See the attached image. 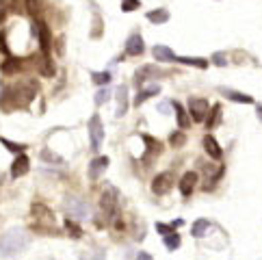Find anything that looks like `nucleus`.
<instances>
[{
  "mask_svg": "<svg viewBox=\"0 0 262 260\" xmlns=\"http://www.w3.org/2000/svg\"><path fill=\"white\" fill-rule=\"evenodd\" d=\"M35 96H37V85L31 80H22L13 87H9V89L4 91V96H0V106H2L4 111L24 109V106H28L33 102Z\"/></svg>",
  "mask_w": 262,
  "mask_h": 260,
  "instance_id": "obj_1",
  "label": "nucleus"
},
{
  "mask_svg": "<svg viewBox=\"0 0 262 260\" xmlns=\"http://www.w3.org/2000/svg\"><path fill=\"white\" fill-rule=\"evenodd\" d=\"M28 236L22 230H9L7 234L0 236V256H15L26 250Z\"/></svg>",
  "mask_w": 262,
  "mask_h": 260,
  "instance_id": "obj_2",
  "label": "nucleus"
},
{
  "mask_svg": "<svg viewBox=\"0 0 262 260\" xmlns=\"http://www.w3.org/2000/svg\"><path fill=\"white\" fill-rule=\"evenodd\" d=\"M100 208H102L104 215V223H109L113 219H117V189L106 187V191L102 193V199H100Z\"/></svg>",
  "mask_w": 262,
  "mask_h": 260,
  "instance_id": "obj_3",
  "label": "nucleus"
},
{
  "mask_svg": "<svg viewBox=\"0 0 262 260\" xmlns=\"http://www.w3.org/2000/svg\"><path fill=\"white\" fill-rule=\"evenodd\" d=\"M89 141H91V150H100L102 145V139H104V126H102V120L100 115L95 113L91 120H89Z\"/></svg>",
  "mask_w": 262,
  "mask_h": 260,
  "instance_id": "obj_4",
  "label": "nucleus"
},
{
  "mask_svg": "<svg viewBox=\"0 0 262 260\" xmlns=\"http://www.w3.org/2000/svg\"><path fill=\"white\" fill-rule=\"evenodd\" d=\"M208 113H210V106L204 98H191L189 100V115L193 122H206Z\"/></svg>",
  "mask_w": 262,
  "mask_h": 260,
  "instance_id": "obj_5",
  "label": "nucleus"
},
{
  "mask_svg": "<svg viewBox=\"0 0 262 260\" xmlns=\"http://www.w3.org/2000/svg\"><path fill=\"white\" fill-rule=\"evenodd\" d=\"M65 210L69 212V217H74V219H78V221L89 217V204H85L82 199H76V197L65 199Z\"/></svg>",
  "mask_w": 262,
  "mask_h": 260,
  "instance_id": "obj_6",
  "label": "nucleus"
},
{
  "mask_svg": "<svg viewBox=\"0 0 262 260\" xmlns=\"http://www.w3.org/2000/svg\"><path fill=\"white\" fill-rule=\"evenodd\" d=\"M171 187H174V176H171V171H163V174H158L156 178H154V182H152V191L156 195L169 193Z\"/></svg>",
  "mask_w": 262,
  "mask_h": 260,
  "instance_id": "obj_7",
  "label": "nucleus"
},
{
  "mask_svg": "<svg viewBox=\"0 0 262 260\" xmlns=\"http://www.w3.org/2000/svg\"><path fill=\"white\" fill-rule=\"evenodd\" d=\"M31 210H33V217L37 219V228L41 226V223H55V215H52V210L48 208L46 204L37 202V204L31 206Z\"/></svg>",
  "mask_w": 262,
  "mask_h": 260,
  "instance_id": "obj_8",
  "label": "nucleus"
},
{
  "mask_svg": "<svg viewBox=\"0 0 262 260\" xmlns=\"http://www.w3.org/2000/svg\"><path fill=\"white\" fill-rule=\"evenodd\" d=\"M35 35H37V39H39L41 52L48 55V50H50V28H48L46 22H37V24H35Z\"/></svg>",
  "mask_w": 262,
  "mask_h": 260,
  "instance_id": "obj_9",
  "label": "nucleus"
},
{
  "mask_svg": "<svg viewBox=\"0 0 262 260\" xmlns=\"http://www.w3.org/2000/svg\"><path fill=\"white\" fill-rule=\"evenodd\" d=\"M31 169V161H28L26 154H17V158L11 165V178H22V176L28 174Z\"/></svg>",
  "mask_w": 262,
  "mask_h": 260,
  "instance_id": "obj_10",
  "label": "nucleus"
},
{
  "mask_svg": "<svg viewBox=\"0 0 262 260\" xmlns=\"http://www.w3.org/2000/svg\"><path fill=\"white\" fill-rule=\"evenodd\" d=\"M145 52V46H143V37L139 33H134V35H130L128 41H126V55L130 57H139Z\"/></svg>",
  "mask_w": 262,
  "mask_h": 260,
  "instance_id": "obj_11",
  "label": "nucleus"
},
{
  "mask_svg": "<svg viewBox=\"0 0 262 260\" xmlns=\"http://www.w3.org/2000/svg\"><path fill=\"white\" fill-rule=\"evenodd\" d=\"M204 150H206V154L214 158V161H219V158L223 156V150H221V145L217 143V139L212 137V134H206L204 137Z\"/></svg>",
  "mask_w": 262,
  "mask_h": 260,
  "instance_id": "obj_12",
  "label": "nucleus"
},
{
  "mask_svg": "<svg viewBox=\"0 0 262 260\" xmlns=\"http://www.w3.org/2000/svg\"><path fill=\"white\" fill-rule=\"evenodd\" d=\"M195 185H197V174H195V171H187V174L182 176V180H180V193L184 195V197H189V195L193 193Z\"/></svg>",
  "mask_w": 262,
  "mask_h": 260,
  "instance_id": "obj_13",
  "label": "nucleus"
},
{
  "mask_svg": "<svg viewBox=\"0 0 262 260\" xmlns=\"http://www.w3.org/2000/svg\"><path fill=\"white\" fill-rule=\"evenodd\" d=\"M106 167H109V158H106V156L93 158V161L89 163V178H91V180H98L100 174H102Z\"/></svg>",
  "mask_w": 262,
  "mask_h": 260,
  "instance_id": "obj_14",
  "label": "nucleus"
},
{
  "mask_svg": "<svg viewBox=\"0 0 262 260\" xmlns=\"http://www.w3.org/2000/svg\"><path fill=\"white\" fill-rule=\"evenodd\" d=\"M152 76H163V72H160L156 65H143L141 69H136V74H134V82H136V85H141L143 80L152 78Z\"/></svg>",
  "mask_w": 262,
  "mask_h": 260,
  "instance_id": "obj_15",
  "label": "nucleus"
},
{
  "mask_svg": "<svg viewBox=\"0 0 262 260\" xmlns=\"http://www.w3.org/2000/svg\"><path fill=\"white\" fill-rule=\"evenodd\" d=\"M223 93L228 100H232V102H241V104H254V98L247 96V93H241V91H234V89H228V87H221L219 89Z\"/></svg>",
  "mask_w": 262,
  "mask_h": 260,
  "instance_id": "obj_16",
  "label": "nucleus"
},
{
  "mask_svg": "<svg viewBox=\"0 0 262 260\" xmlns=\"http://www.w3.org/2000/svg\"><path fill=\"white\" fill-rule=\"evenodd\" d=\"M128 111V87L119 85L117 87V117H124Z\"/></svg>",
  "mask_w": 262,
  "mask_h": 260,
  "instance_id": "obj_17",
  "label": "nucleus"
},
{
  "mask_svg": "<svg viewBox=\"0 0 262 260\" xmlns=\"http://www.w3.org/2000/svg\"><path fill=\"white\" fill-rule=\"evenodd\" d=\"M174 111H176V120H178V126L180 128H189L191 126V115H189V111L184 109V106L180 102H174Z\"/></svg>",
  "mask_w": 262,
  "mask_h": 260,
  "instance_id": "obj_18",
  "label": "nucleus"
},
{
  "mask_svg": "<svg viewBox=\"0 0 262 260\" xmlns=\"http://www.w3.org/2000/svg\"><path fill=\"white\" fill-rule=\"evenodd\" d=\"M152 55L156 61H176V55H174V50L171 48H167V46H154L152 48Z\"/></svg>",
  "mask_w": 262,
  "mask_h": 260,
  "instance_id": "obj_19",
  "label": "nucleus"
},
{
  "mask_svg": "<svg viewBox=\"0 0 262 260\" xmlns=\"http://www.w3.org/2000/svg\"><path fill=\"white\" fill-rule=\"evenodd\" d=\"M160 93V87L158 85H150V87H145V89H141L139 93H136V98H134V106H141L145 100H150L152 96H158Z\"/></svg>",
  "mask_w": 262,
  "mask_h": 260,
  "instance_id": "obj_20",
  "label": "nucleus"
},
{
  "mask_svg": "<svg viewBox=\"0 0 262 260\" xmlns=\"http://www.w3.org/2000/svg\"><path fill=\"white\" fill-rule=\"evenodd\" d=\"M37 65H39V72L44 74V76H52V74H55V63L50 61V57H48V55H41Z\"/></svg>",
  "mask_w": 262,
  "mask_h": 260,
  "instance_id": "obj_21",
  "label": "nucleus"
},
{
  "mask_svg": "<svg viewBox=\"0 0 262 260\" xmlns=\"http://www.w3.org/2000/svg\"><path fill=\"white\" fill-rule=\"evenodd\" d=\"M147 20H150L152 24H165V22L169 20V11H167V9L150 11V13H147Z\"/></svg>",
  "mask_w": 262,
  "mask_h": 260,
  "instance_id": "obj_22",
  "label": "nucleus"
},
{
  "mask_svg": "<svg viewBox=\"0 0 262 260\" xmlns=\"http://www.w3.org/2000/svg\"><path fill=\"white\" fill-rule=\"evenodd\" d=\"M219 122H221V106H219V104H214L212 109H210V113H208V120H206L208 130H212Z\"/></svg>",
  "mask_w": 262,
  "mask_h": 260,
  "instance_id": "obj_23",
  "label": "nucleus"
},
{
  "mask_svg": "<svg viewBox=\"0 0 262 260\" xmlns=\"http://www.w3.org/2000/svg\"><path fill=\"white\" fill-rule=\"evenodd\" d=\"M176 61H178V63H184V65H193V67H199V69H206V67H208V61H206V59H195V57H178Z\"/></svg>",
  "mask_w": 262,
  "mask_h": 260,
  "instance_id": "obj_24",
  "label": "nucleus"
},
{
  "mask_svg": "<svg viewBox=\"0 0 262 260\" xmlns=\"http://www.w3.org/2000/svg\"><path fill=\"white\" fill-rule=\"evenodd\" d=\"M143 141H145V145H147V152H150V156H158V154H160V150H163L160 141L152 139V137H147V134H143ZM150 156H147V158H150Z\"/></svg>",
  "mask_w": 262,
  "mask_h": 260,
  "instance_id": "obj_25",
  "label": "nucleus"
},
{
  "mask_svg": "<svg viewBox=\"0 0 262 260\" xmlns=\"http://www.w3.org/2000/svg\"><path fill=\"white\" fill-rule=\"evenodd\" d=\"M22 67V63H20V59H7L2 65H0V69H2L4 74H13V72H17V69Z\"/></svg>",
  "mask_w": 262,
  "mask_h": 260,
  "instance_id": "obj_26",
  "label": "nucleus"
},
{
  "mask_svg": "<svg viewBox=\"0 0 262 260\" xmlns=\"http://www.w3.org/2000/svg\"><path fill=\"white\" fill-rule=\"evenodd\" d=\"M208 226H210V223H208L206 219H197V221L193 223V228H191V234L197 236V239H199V236H204V234H206Z\"/></svg>",
  "mask_w": 262,
  "mask_h": 260,
  "instance_id": "obj_27",
  "label": "nucleus"
},
{
  "mask_svg": "<svg viewBox=\"0 0 262 260\" xmlns=\"http://www.w3.org/2000/svg\"><path fill=\"white\" fill-rule=\"evenodd\" d=\"M163 239H165V247H167L169 252H174V250H178V247H180V234L171 232V234L163 236Z\"/></svg>",
  "mask_w": 262,
  "mask_h": 260,
  "instance_id": "obj_28",
  "label": "nucleus"
},
{
  "mask_svg": "<svg viewBox=\"0 0 262 260\" xmlns=\"http://www.w3.org/2000/svg\"><path fill=\"white\" fill-rule=\"evenodd\" d=\"M65 230H67V232H69L71 236H74V239H80V236H82L80 226H78V223H76L74 219H69V217L65 219Z\"/></svg>",
  "mask_w": 262,
  "mask_h": 260,
  "instance_id": "obj_29",
  "label": "nucleus"
},
{
  "mask_svg": "<svg viewBox=\"0 0 262 260\" xmlns=\"http://www.w3.org/2000/svg\"><path fill=\"white\" fill-rule=\"evenodd\" d=\"M0 143L7 145V150H9V152H13V154H22L24 147H26L24 143H13V141H9V139H4V137H0Z\"/></svg>",
  "mask_w": 262,
  "mask_h": 260,
  "instance_id": "obj_30",
  "label": "nucleus"
},
{
  "mask_svg": "<svg viewBox=\"0 0 262 260\" xmlns=\"http://www.w3.org/2000/svg\"><path fill=\"white\" fill-rule=\"evenodd\" d=\"M24 7L35 17V15H39V11H41V0H24Z\"/></svg>",
  "mask_w": 262,
  "mask_h": 260,
  "instance_id": "obj_31",
  "label": "nucleus"
},
{
  "mask_svg": "<svg viewBox=\"0 0 262 260\" xmlns=\"http://www.w3.org/2000/svg\"><path fill=\"white\" fill-rule=\"evenodd\" d=\"M91 78H93L95 85H109V82H111V74L109 72H93Z\"/></svg>",
  "mask_w": 262,
  "mask_h": 260,
  "instance_id": "obj_32",
  "label": "nucleus"
},
{
  "mask_svg": "<svg viewBox=\"0 0 262 260\" xmlns=\"http://www.w3.org/2000/svg\"><path fill=\"white\" fill-rule=\"evenodd\" d=\"M41 158H44L46 163H57V165H63V158L55 154V152H50V150H44L41 152Z\"/></svg>",
  "mask_w": 262,
  "mask_h": 260,
  "instance_id": "obj_33",
  "label": "nucleus"
},
{
  "mask_svg": "<svg viewBox=\"0 0 262 260\" xmlns=\"http://www.w3.org/2000/svg\"><path fill=\"white\" fill-rule=\"evenodd\" d=\"M184 141H187V137H184V132L180 130V132H174L169 137V143H171V147H182L184 145Z\"/></svg>",
  "mask_w": 262,
  "mask_h": 260,
  "instance_id": "obj_34",
  "label": "nucleus"
},
{
  "mask_svg": "<svg viewBox=\"0 0 262 260\" xmlns=\"http://www.w3.org/2000/svg\"><path fill=\"white\" fill-rule=\"evenodd\" d=\"M139 7H141L139 0H124V2H122V11H126V13H128V11L139 9Z\"/></svg>",
  "mask_w": 262,
  "mask_h": 260,
  "instance_id": "obj_35",
  "label": "nucleus"
},
{
  "mask_svg": "<svg viewBox=\"0 0 262 260\" xmlns=\"http://www.w3.org/2000/svg\"><path fill=\"white\" fill-rule=\"evenodd\" d=\"M109 98H111V91H109V89H100L98 93H95V104H98V106L104 104Z\"/></svg>",
  "mask_w": 262,
  "mask_h": 260,
  "instance_id": "obj_36",
  "label": "nucleus"
},
{
  "mask_svg": "<svg viewBox=\"0 0 262 260\" xmlns=\"http://www.w3.org/2000/svg\"><path fill=\"white\" fill-rule=\"evenodd\" d=\"M212 63H214V65H219V67L228 65V61H225V55H223V52H217V55H212Z\"/></svg>",
  "mask_w": 262,
  "mask_h": 260,
  "instance_id": "obj_37",
  "label": "nucleus"
},
{
  "mask_svg": "<svg viewBox=\"0 0 262 260\" xmlns=\"http://www.w3.org/2000/svg\"><path fill=\"white\" fill-rule=\"evenodd\" d=\"M156 230H158V232L163 234V236H167V234H171V232H174V226H165V223H156Z\"/></svg>",
  "mask_w": 262,
  "mask_h": 260,
  "instance_id": "obj_38",
  "label": "nucleus"
},
{
  "mask_svg": "<svg viewBox=\"0 0 262 260\" xmlns=\"http://www.w3.org/2000/svg\"><path fill=\"white\" fill-rule=\"evenodd\" d=\"M0 52H2V55H11L9 52V46H7V39H4V33H0Z\"/></svg>",
  "mask_w": 262,
  "mask_h": 260,
  "instance_id": "obj_39",
  "label": "nucleus"
},
{
  "mask_svg": "<svg viewBox=\"0 0 262 260\" xmlns=\"http://www.w3.org/2000/svg\"><path fill=\"white\" fill-rule=\"evenodd\" d=\"M4 15H7V2H4V0H0V22L4 20Z\"/></svg>",
  "mask_w": 262,
  "mask_h": 260,
  "instance_id": "obj_40",
  "label": "nucleus"
},
{
  "mask_svg": "<svg viewBox=\"0 0 262 260\" xmlns=\"http://www.w3.org/2000/svg\"><path fill=\"white\" fill-rule=\"evenodd\" d=\"M136 260H154V258H152L147 252H139V256H136Z\"/></svg>",
  "mask_w": 262,
  "mask_h": 260,
  "instance_id": "obj_41",
  "label": "nucleus"
},
{
  "mask_svg": "<svg viewBox=\"0 0 262 260\" xmlns=\"http://www.w3.org/2000/svg\"><path fill=\"white\" fill-rule=\"evenodd\" d=\"M167 109H169V104H165V102L158 106V111H163V113H167Z\"/></svg>",
  "mask_w": 262,
  "mask_h": 260,
  "instance_id": "obj_42",
  "label": "nucleus"
},
{
  "mask_svg": "<svg viewBox=\"0 0 262 260\" xmlns=\"http://www.w3.org/2000/svg\"><path fill=\"white\" fill-rule=\"evenodd\" d=\"M258 120L262 122V104H258Z\"/></svg>",
  "mask_w": 262,
  "mask_h": 260,
  "instance_id": "obj_43",
  "label": "nucleus"
}]
</instances>
